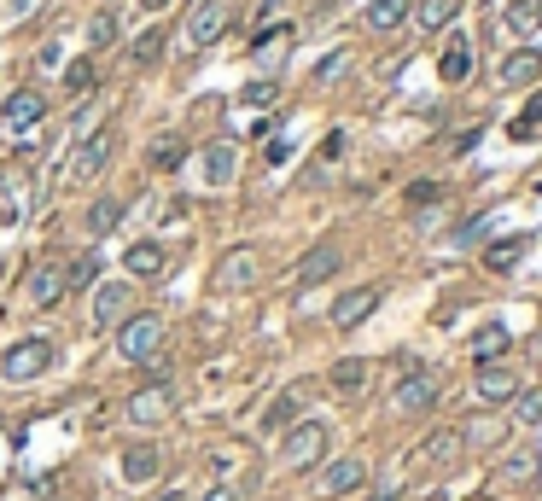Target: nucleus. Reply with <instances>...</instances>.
<instances>
[{"label": "nucleus", "instance_id": "obj_15", "mask_svg": "<svg viewBox=\"0 0 542 501\" xmlns=\"http://www.w3.org/2000/svg\"><path fill=\"white\" fill-rule=\"evenodd\" d=\"M304 397H309V385L280 391V397L263 408V432H269V437H286V432H292V426H298V408H304Z\"/></svg>", "mask_w": 542, "mask_h": 501}, {"label": "nucleus", "instance_id": "obj_19", "mask_svg": "<svg viewBox=\"0 0 542 501\" xmlns=\"http://www.w3.org/2000/svg\"><path fill=\"white\" fill-rule=\"evenodd\" d=\"M123 268H129L135 280H158V274L170 268V251H164L158 239H140V245H129V251H123Z\"/></svg>", "mask_w": 542, "mask_h": 501}, {"label": "nucleus", "instance_id": "obj_44", "mask_svg": "<svg viewBox=\"0 0 542 501\" xmlns=\"http://www.w3.org/2000/svg\"><path fill=\"white\" fill-rule=\"evenodd\" d=\"M280 12H286V0H263L257 6V18H280Z\"/></svg>", "mask_w": 542, "mask_h": 501}, {"label": "nucleus", "instance_id": "obj_36", "mask_svg": "<svg viewBox=\"0 0 542 501\" xmlns=\"http://www.w3.org/2000/svg\"><path fill=\"white\" fill-rule=\"evenodd\" d=\"M181 158H187V152H181V140H158V146L146 152V164L158 169V175H170V169H181Z\"/></svg>", "mask_w": 542, "mask_h": 501}, {"label": "nucleus", "instance_id": "obj_30", "mask_svg": "<svg viewBox=\"0 0 542 501\" xmlns=\"http://www.w3.org/2000/svg\"><path fill=\"white\" fill-rule=\"evenodd\" d=\"M94 280H100V257H94V251H76L65 263V292H88Z\"/></svg>", "mask_w": 542, "mask_h": 501}, {"label": "nucleus", "instance_id": "obj_28", "mask_svg": "<svg viewBox=\"0 0 542 501\" xmlns=\"http://www.w3.org/2000/svg\"><path fill=\"white\" fill-rule=\"evenodd\" d=\"M508 356V327L502 321H484L473 333V362H502Z\"/></svg>", "mask_w": 542, "mask_h": 501}, {"label": "nucleus", "instance_id": "obj_35", "mask_svg": "<svg viewBox=\"0 0 542 501\" xmlns=\"http://www.w3.org/2000/svg\"><path fill=\"white\" fill-rule=\"evenodd\" d=\"M274 100H280V82H274V76L245 82V94H239V105H245V111H263V105H274Z\"/></svg>", "mask_w": 542, "mask_h": 501}, {"label": "nucleus", "instance_id": "obj_22", "mask_svg": "<svg viewBox=\"0 0 542 501\" xmlns=\"http://www.w3.org/2000/svg\"><path fill=\"white\" fill-rule=\"evenodd\" d=\"M59 298H65V268H59V263H35L30 268V303H35V309H53Z\"/></svg>", "mask_w": 542, "mask_h": 501}, {"label": "nucleus", "instance_id": "obj_9", "mask_svg": "<svg viewBox=\"0 0 542 501\" xmlns=\"http://www.w3.org/2000/svg\"><path fill=\"white\" fill-rule=\"evenodd\" d=\"M257 274H263V257H257L251 245H234V251L216 263L210 286H216V292H245V286H257Z\"/></svg>", "mask_w": 542, "mask_h": 501}, {"label": "nucleus", "instance_id": "obj_37", "mask_svg": "<svg viewBox=\"0 0 542 501\" xmlns=\"http://www.w3.org/2000/svg\"><path fill=\"white\" fill-rule=\"evenodd\" d=\"M65 94H76V100H82V94H94V65H88V59L65 65Z\"/></svg>", "mask_w": 542, "mask_h": 501}, {"label": "nucleus", "instance_id": "obj_33", "mask_svg": "<svg viewBox=\"0 0 542 501\" xmlns=\"http://www.w3.org/2000/svg\"><path fill=\"white\" fill-rule=\"evenodd\" d=\"M403 18H408V0H373V6H368V30H379V35L397 30Z\"/></svg>", "mask_w": 542, "mask_h": 501}, {"label": "nucleus", "instance_id": "obj_26", "mask_svg": "<svg viewBox=\"0 0 542 501\" xmlns=\"http://www.w3.org/2000/svg\"><path fill=\"white\" fill-rule=\"evenodd\" d=\"M286 47H292V24H274V30H263L257 41H251V59L263 70H274L280 59H286Z\"/></svg>", "mask_w": 542, "mask_h": 501}, {"label": "nucleus", "instance_id": "obj_46", "mask_svg": "<svg viewBox=\"0 0 542 501\" xmlns=\"http://www.w3.org/2000/svg\"><path fill=\"white\" fill-rule=\"evenodd\" d=\"M531 362H542V333H531Z\"/></svg>", "mask_w": 542, "mask_h": 501}, {"label": "nucleus", "instance_id": "obj_39", "mask_svg": "<svg viewBox=\"0 0 542 501\" xmlns=\"http://www.w3.org/2000/svg\"><path fill=\"white\" fill-rule=\"evenodd\" d=\"M129 59H135V65H152V59H164V30H146L135 41V53H129Z\"/></svg>", "mask_w": 542, "mask_h": 501}, {"label": "nucleus", "instance_id": "obj_17", "mask_svg": "<svg viewBox=\"0 0 542 501\" xmlns=\"http://www.w3.org/2000/svg\"><path fill=\"white\" fill-rule=\"evenodd\" d=\"M339 268H344V251H339V245H315L304 263L292 268V280H298V286H321V280H333Z\"/></svg>", "mask_w": 542, "mask_h": 501}, {"label": "nucleus", "instance_id": "obj_42", "mask_svg": "<svg viewBox=\"0 0 542 501\" xmlns=\"http://www.w3.org/2000/svg\"><path fill=\"white\" fill-rule=\"evenodd\" d=\"M438 199V181H414V187H408V204H432Z\"/></svg>", "mask_w": 542, "mask_h": 501}, {"label": "nucleus", "instance_id": "obj_23", "mask_svg": "<svg viewBox=\"0 0 542 501\" xmlns=\"http://www.w3.org/2000/svg\"><path fill=\"white\" fill-rule=\"evenodd\" d=\"M368 379H373V368L362 362V356H344V362H333V373H327V385H333L339 397H362Z\"/></svg>", "mask_w": 542, "mask_h": 501}, {"label": "nucleus", "instance_id": "obj_8", "mask_svg": "<svg viewBox=\"0 0 542 501\" xmlns=\"http://www.w3.org/2000/svg\"><path fill=\"white\" fill-rule=\"evenodd\" d=\"M123 414H129L135 426H146V432H152V426H164V420L175 414V391H170V379H152V385H140L135 397L123 402Z\"/></svg>", "mask_w": 542, "mask_h": 501}, {"label": "nucleus", "instance_id": "obj_47", "mask_svg": "<svg viewBox=\"0 0 542 501\" xmlns=\"http://www.w3.org/2000/svg\"><path fill=\"white\" fill-rule=\"evenodd\" d=\"M140 6H146V12H164V6H170V0H140Z\"/></svg>", "mask_w": 542, "mask_h": 501}, {"label": "nucleus", "instance_id": "obj_45", "mask_svg": "<svg viewBox=\"0 0 542 501\" xmlns=\"http://www.w3.org/2000/svg\"><path fill=\"white\" fill-rule=\"evenodd\" d=\"M6 12H12V18H18V12H30V0H6Z\"/></svg>", "mask_w": 542, "mask_h": 501}, {"label": "nucleus", "instance_id": "obj_34", "mask_svg": "<svg viewBox=\"0 0 542 501\" xmlns=\"http://www.w3.org/2000/svg\"><path fill=\"white\" fill-rule=\"evenodd\" d=\"M111 228H123V199H94V210H88V234H111Z\"/></svg>", "mask_w": 542, "mask_h": 501}, {"label": "nucleus", "instance_id": "obj_20", "mask_svg": "<svg viewBox=\"0 0 542 501\" xmlns=\"http://www.w3.org/2000/svg\"><path fill=\"white\" fill-rule=\"evenodd\" d=\"M368 484V461H356V455H344V461H333V467L321 472V490L327 496H350V490H362Z\"/></svg>", "mask_w": 542, "mask_h": 501}, {"label": "nucleus", "instance_id": "obj_27", "mask_svg": "<svg viewBox=\"0 0 542 501\" xmlns=\"http://www.w3.org/2000/svg\"><path fill=\"white\" fill-rule=\"evenodd\" d=\"M525 251H531V234L496 239V245L484 251V268H490V274H508V268H519V263H525Z\"/></svg>", "mask_w": 542, "mask_h": 501}, {"label": "nucleus", "instance_id": "obj_4", "mask_svg": "<svg viewBox=\"0 0 542 501\" xmlns=\"http://www.w3.org/2000/svg\"><path fill=\"white\" fill-rule=\"evenodd\" d=\"M438 373L432 368H408L403 379H397V391H391V414H403V420H414V414H432L438 408Z\"/></svg>", "mask_w": 542, "mask_h": 501}, {"label": "nucleus", "instance_id": "obj_5", "mask_svg": "<svg viewBox=\"0 0 542 501\" xmlns=\"http://www.w3.org/2000/svg\"><path fill=\"white\" fill-rule=\"evenodd\" d=\"M111 152H117V134H111V129L82 134V140H76V152H70V164H65V181H70V187L94 181V175H100V169L111 164Z\"/></svg>", "mask_w": 542, "mask_h": 501}, {"label": "nucleus", "instance_id": "obj_2", "mask_svg": "<svg viewBox=\"0 0 542 501\" xmlns=\"http://www.w3.org/2000/svg\"><path fill=\"white\" fill-rule=\"evenodd\" d=\"M158 350H164V315L140 309V315H129V321L117 327V356H123V362H152Z\"/></svg>", "mask_w": 542, "mask_h": 501}, {"label": "nucleus", "instance_id": "obj_14", "mask_svg": "<svg viewBox=\"0 0 542 501\" xmlns=\"http://www.w3.org/2000/svg\"><path fill=\"white\" fill-rule=\"evenodd\" d=\"M199 169H204V187H234L239 175V152L228 146V140H210L199 152Z\"/></svg>", "mask_w": 542, "mask_h": 501}, {"label": "nucleus", "instance_id": "obj_10", "mask_svg": "<svg viewBox=\"0 0 542 501\" xmlns=\"http://www.w3.org/2000/svg\"><path fill=\"white\" fill-rule=\"evenodd\" d=\"M135 315V292H129V280H105L100 292H94V327H123Z\"/></svg>", "mask_w": 542, "mask_h": 501}, {"label": "nucleus", "instance_id": "obj_13", "mask_svg": "<svg viewBox=\"0 0 542 501\" xmlns=\"http://www.w3.org/2000/svg\"><path fill=\"white\" fill-rule=\"evenodd\" d=\"M222 30H228V6H222V0H193L187 41H193V47H210V41H222Z\"/></svg>", "mask_w": 542, "mask_h": 501}, {"label": "nucleus", "instance_id": "obj_29", "mask_svg": "<svg viewBox=\"0 0 542 501\" xmlns=\"http://www.w3.org/2000/svg\"><path fill=\"white\" fill-rule=\"evenodd\" d=\"M455 18H461V0H420V6H414V24H420V30H449V24H455Z\"/></svg>", "mask_w": 542, "mask_h": 501}, {"label": "nucleus", "instance_id": "obj_11", "mask_svg": "<svg viewBox=\"0 0 542 501\" xmlns=\"http://www.w3.org/2000/svg\"><path fill=\"white\" fill-rule=\"evenodd\" d=\"M41 117H47V100H41L35 88H18L12 100L0 105V129H6V134H30Z\"/></svg>", "mask_w": 542, "mask_h": 501}, {"label": "nucleus", "instance_id": "obj_43", "mask_svg": "<svg viewBox=\"0 0 542 501\" xmlns=\"http://www.w3.org/2000/svg\"><path fill=\"white\" fill-rule=\"evenodd\" d=\"M199 501H239V490H234V484H216V490H204Z\"/></svg>", "mask_w": 542, "mask_h": 501}, {"label": "nucleus", "instance_id": "obj_18", "mask_svg": "<svg viewBox=\"0 0 542 501\" xmlns=\"http://www.w3.org/2000/svg\"><path fill=\"white\" fill-rule=\"evenodd\" d=\"M496 82H502V88H531V82H542V53H537V47H519V53H508V59H502V70H496Z\"/></svg>", "mask_w": 542, "mask_h": 501}, {"label": "nucleus", "instance_id": "obj_24", "mask_svg": "<svg viewBox=\"0 0 542 501\" xmlns=\"http://www.w3.org/2000/svg\"><path fill=\"white\" fill-rule=\"evenodd\" d=\"M438 76H443V82H449V88L473 76V41H467V35H455V41L443 47V59H438Z\"/></svg>", "mask_w": 542, "mask_h": 501}, {"label": "nucleus", "instance_id": "obj_6", "mask_svg": "<svg viewBox=\"0 0 542 501\" xmlns=\"http://www.w3.org/2000/svg\"><path fill=\"white\" fill-rule=\"evenodd\" d=\"M525 391V379L508 368V362H478L473 373V397L484 402V408H513V397Z\"/></svg>", "mask_w": 542, "mask_h": 501}, {"label": "nucleus", "instance_id": "obj_38", "mask_svg": "<svg viewBox=\"0 0 542 501\" xmlns=\"http://www.w3.org/2000/svg\"><path fill=\"white\" fill-rule=\"evenodd\" d=\"M513 420L519 426H542V391H519L513 397Z\"/></svg>", "mask_w": 542, "mask_h": 501}, {"label": "nucleus", "instance_id": "obj_7", "mask_svg": "<svg viewBox=\"0 0 542 501\" xmlns=\"http://www.w3.org/2000/svg\"><path fill=\"white\" fill-rule=\"evenodd\" d=\"M461 449H467L461 432H432L414 455H408V472H414V478H438V472H449L455 461H461Z\"/></svg>", "mask_w": 542, "mask_h": 501}, {"label": "nucleus", "instance_id": "obj_50", "mask_svg": "<svg viewBox=\"0 0 542 501\" xmlns=\"http://www.w3.org/2000/svg\"><path fill=\"white\" fill-rule=\"evenodd\" d=\"M537 111H542V100H537Z\"/></svg>", "mask_w": 542, "mask_h": 501}, {"label": "nucleus", "instance_id": "obj_21", "mask_svg": "<svg viewBox=\"0 0 542 501\" xmlns=\"http://www.w3.org/2000/svg\"><path fill=\"white\" fill-rule=\"evenodd\" d=\"M158 472H164L158 443H135V449H123V484H152Z\"/></svg>", "mask_w": 542, "mask_h": 501}, {"label": "nucleus", "instance_id": "obj_3", "mask_svg": "<svg viewBox=\"0 0 542 501\" xmlns=\"http://www.w3.org/2000/svg\"><path fill=\"white\" fill-rule=\"evenodd\" d=\"M47 368H53V344H47V338H18V344L0 356V379H6V385H30V379H41Z\"/></svg>", "mask_w": 542, "mask_h": 501}, {"label": "nucleus", "instance_id": "obj_32", "mask_svg": "<svg viewBox=\"0 0 542 501\" xmlns=\"http://www.w3.org/2000/svg\"><path fill=\"white\" fill-rule=\"evenodd\" d=\"M117 35H123V24H117V12H111V6H100V12L88 18V47L100 53V47H111Z\"/></svg>", "mask_w": 542, "mask_h": 501}, {"label": "nucleus", "instance_id": "obj_31", "mask_svg": "<svg viewBox=\"0 0 542 501\" xmlns=\"http://www.w3.org/2000/svg\"><path fill=\"white\" fill-rule=\"evenodd\" d=\"M508 30L513 35H537L542 30V0H508Z\"/></svg>", "mask_w": 542, "mask_h": 501}, {"label": "nucleus", "instance_id": "obj_41", "mask_svg": "<svg viewBox=\"0 0 542 501\" xmlns=\"http://www.w3.org/2000/svg\"><path fill=\"white\" fill-rule=\"evenodd\" d=\"M513 140H537V134H542V111H537V105H531V111H525V117H519V123H513Z\"/></svg>", "mask_w": 542, "mask_h": 501}, {"label": "nucleus", "instance_id": "obj_40", "mask_svg": "<svg viewBox=\"0 0 542 501\" xmlns=\"http://www.w3.org/2000/svg\"><path fill=\"white\" fill-rule=\"evenodd\" d=\"M344 65H350V53H327V59L315 65V82H321V88H327V82H339Z\"/></svg>", "mask_w": 542, "mask_h": 501}, {"label": "nucleus", "instance_id": "obj_49", "mask_svg": "<svg viewBox=\"0 0 542 501\" xmlns=\"http://www.w3.org/2000/svg\"><path fill=\"white\" fill-rule=\"evenodd\" d=\"M0 280H6V257H0Z\"/></svg>", "mask_w": 542, "mask_h": 501}, {"label": "nucleus", "instance_id": "obj_16", "mask_svg": "<svg viewBox=\"0 0 542 501\" xmlns=\"http://www.w3.org/2000/svg\"><path fill=\"white\" fill-rule=\"evenodd\" d=\"M379 298H385L379 286H356V292H344V298L333 303V327H344V333H350V327H362L373 309H379Z\"/></svg>", "mask_w": 542, "mask_h": 501}, {"label": "nucleus", "instance_id": "obj_48", "mask_svg": "<svg viewBox=\"0 0 542 501\" xmlns=\"http://www.w3.org/2000/svg\"><path fill=\"white\" fill-rule=\"evenodd\" d=\"M158 501H181V496H175V490H164V496H158Z\"/></svg>", "mask_w": 542, "mask_h": 501}, {"label": "nucleus", "instance_id": "obj_12", "mask_svg": "<svg viewBox=\"0 0 542 501\" xmlns=\"http://www.w3.org/2000/svg\"><path fill=\"white\" fill-rule=\"evenodd\" d=\"M502 484H513V490H531L542 478V443H519V449H508L502 455Z\"/></svg>", "mask_w": 542, "mask_h": 501}, {"label": "nucleus", "instance_id": "obj_25", "mask_svg": "<svg viewBox=\"0 0 542 501\" xmlns=\"http://www.w3.org/2000/svg\"><path fill=\"white\" fill-rule=\"evenodd\" d=\"M24 204H30V181H24V169H6V175H0V222H18Z\"/></svg>", "mask_w": 542, "mask_h": 501}, {"label": "nucleus", "instance_id": "obj_1", "mask_svg": "<svg viewBox=\"0 0 542 501\" xmlns=\"http://www.w3.org/2000/svg\"><path fill=\"white\" fill-rule=\"evenodd\" d=\"M327 449H333V432H327V420H298L292 432L280 437V461L286 467H321L327 461Z\"/></svg>", "mask_w": 542, "mask_h": 501}]
</instances>
